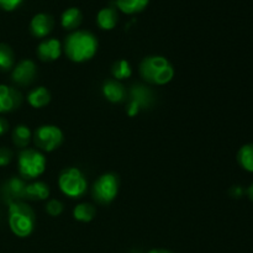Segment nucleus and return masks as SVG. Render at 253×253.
I'll use <instances>...</instances> for the list:
<instances>
[{
  "instance_id": "39448f33",
  "label": "nucleus",
  "mask_w": 253,
  "mask_h": 253,
  "mask_svg": "<svg viewBox=\"0 0 253 253\" xmlns=\"http://www.w3.org/2000/svg\"><path fill=\"white\" fill-rule=\"evenodd\" d=\"M59 189L69 198H81L86 192L85 177L78 168H67L61 173L58 178Z\"/></svg>"
},
{
  "instance_id": "aec40b11",
  "label": "nucleus",
  "mask_w": 253,
  "mask_h": 253,
  "mask_svg": "<svg viewBox=\"0 0 253 253\" xmlns=\"http://www.w3.org/2000/svg\"><path fill=\"white\" fill-rule=\"evenodd\" d=\"M237 161L245 170L253 173V143H247L240 148Z\"/></svg>"
},
{
  "instance_id": "393cba45",
  "label": "nucleus",
  "mask_w": 253,
  "mask_h": 253,
  "mask_svg": "<svg viewBox=\"0 0 253 253\" xmlns=\"http://www.w3.org/2000/svg\"><path fill=\"white\" fill-rule=\"evenodd\" d=\"M46 211L48 212L51 216H59L63 211V204L59 200L52 199L47 203L46 205Z\"/></svg>"
},
{
  "instance_id": "7ed1b4c3",
  "label": "nucleus",
  "mask_w": 253,
  "mask_h": 253,
  "mask_svg": "<svg viewBox=\"0 0 253 253\" xmlns=\"http://www.w3.org/2000/svg\"><path fill=\"white\" fill-rule=\"evenodd\" d=\"M9 226L17 237H27L35 229V212L22 200L9 203Z\"/></svg>"
},
{
  "instance_id": "f257e3e1",
  "label": "nucleus",
  "mask_w": 253,
  "mask_h": 253,
  "mask_svg": "<svg viewBox=\"0 0 253 253\" xmlns=\"http://www.w3.org/2000/svg\"><path fill=\"white\" fill-rule=\"evenodd\" d=\"M98 49V40L89 31H74L66 39L64 51L71 61L82 63L94 57Z\"/></svg>"
},
{
  "instance_id": "f03ea898",
  "label": "nucleus",
  "mask_w": 253,
  "mask_h": 253,
  "mask_svg": "<svg viewBox=\"0 0 253 253\" xmlns=\"http://www.w3.org/2000/svg\"><path fill=\"white\" fill-rule=\"evenodd\" d=\"M140 73L148 83L165 85L173 79L174 68L166 57L150 56L141 62Z\"/></svg>"
},
{
  "instance_id": "c756f323",
  "label": "nucleus",
  "mask_w": 253,
  "mask_h": 253,
  "mask_svg": "<svg viewBox=\"0 0 253 253\" xmlns=\"http://www.w3.org/2000/svg\"><path fill=\"white\" fill-rule=\"evenodd\" d=\"M247 195H249L250 199H251L252 202H253V183H252L251 185H250L249 189H247Z\"/></svg>"
},
{
  "instance_id": "f3484780",
  "label": "nucleus",
  "mask_w": 253,
  "mask_h": 253,
  "mask_svg": "<svg viewBox=\"0 0 253 253\" xmlns=\"http://www.w3.org/2000/svg\"><path fill=\"white\" fill-rule=\"evenodd\" d=\"M82 19V12L78 7H69V9L64 10L62 14L61 22L62 26L66 30H74L81 25Z\"/></svg>"
},
{
  "instance_id": "dca6fc26",
  "label": "nucleus",
  "mask_w": 253,
  "mask_h": 253,
  "mask_svg": "<svg viewBox=\"0 0 253 253\" xmlns=\"http://www.w3.org/2000/svg\"><path fill=\"white\" fill-rule=\"evenodd\" d=\"M27 100H29V104L31 106L36 109H41L49 103L51 94L47 90V88L39 86V88H35L34 90L30 91L29 95H27Z\"/></svg>"
},
{
  "instance_id": "c85d7f7f",
  "label": "nucleus",
  "mask_w": 253,
  "mask_h": 253,
  "mask_svg": "<svg viewBox=\"0 0 253 253\" xmlns=\"http://www.w3.org/2000/svg\"><path fill=\"white\" fill-rule=\"evenodd\" d=\"M7 128H9V123H7L4 118L0 116V136L4 135L7 131Z\"/></svg>"
},
{
  "instance_id": "6e6552de",
  "label": "nucleus",
  "mask_w": 253,
  "mask_h": 253,
  "mask_svg": "<svg viewBox=\"0 0 253 253\" xmlns=\"http://www.w3.org/2000/svg\"><path fill=\"white\" fill-rule=\"evenodd\" d=\"M131 99L127 106V115L136 116L141 109H146L152 104V91L142 84H135L131 88Z\"/></svg>"
},
{
  "instance_id": "bb28decb",
  "label": "nucleus",
  "mask_w": 253,
  "mask_h": 253,
  "mask_svg": "<svg viewBox=\"0 0 253 253\" xmlns=\"http://www.w3.org/2000/svg\"><path fill=\"white\" fill-rule=\"evenodd\" d=\"M21 2L22 0H0V7L6 10V11H12V10L16 9Z\"/></svg>"
},
{
  "instance_id": "412c9836",
  "label": "nucleus",
  "mask_w": 253,
  "mask_h": 253,
  "mask_svg": "<svg viewBox=\"0 0 253 253\" xmlns=\"http://www.w3.org/2000/svg\"><path fill=\"white\" fill-rule=\"evenodd\" d=\"M31 131L26 125H19L12 131V142L15 146L20 148L27 147L31 141Z\"/></svg>"
},
{
  "instance_id": "1a4fd4ad",
  "label": "nucleus",
  "mask_w": 253,
  "mask_h": 253,
  "mask_svg": "<svg viewBox=\"0 0 253 253\" xmlns=\"http://www.w3.org/2000/svg\"><path fill=\"white\" fill-rule=\"evenodd\" d=\"M35 76H36V66H35V63L30 59H24V61L19 62L14 67L11 79L17 85L25 86L34 82Z\"/></svg>"
},
{
  "instance_id": "9b49d317",
  "label": "nucleus",
  "mask_w": 253,
  "mask_h": 253,
  "mask_svg": "<svg viewBox=\"0 0 253 253\" xmlns=\"http://www.w3.org/2000/svg\"><path fill=\"white\" fill-rule=\"evenodd\" d=\"M62 53L61 42L56 39L44 40L39 44L37 48V54L40 59L44 62H52L59 58Z\"/></svg>"
},
{
  "instance_id": "423d86ee",
  "label": "nucleus",
  "mask_w": 253,
  "mask_h": 253,
  "mask_svg": "<svg viewBox=\"0 0 253 253\" xmlns=\"http://www.w3.org/2000/svg\"><path fill=\"white\" fill-rule=\"evenodd\" d=\"M119 192L118 175L105 173L95 180L93 185V197L99 204H109L116 198Z\"/></svg>"
},
{
  "instance_id": "20e7f679",
  "label": "nucleus",
  "mask_w": 253,
  "mask_h": 253,
  "mask_svg": "<svg viewBox=\"0 0 253 253\" xmlns=\"http://www.w3.org/2000/svg\"><path fill=\"white\" fill-rule=\"evenodd\" d=\"M20 174L27 179L40 177L46 169V158L40 151L32 148H25L20 152L19 160Z\"/></svg>"
},
{
  "instance_id": "7c9ffc66",
  "label": "nucleus",
  "mask_w": 253,
  "mask_h": 253,
  "mask_svg": "<svg viewBox=\"0 0 253 253\" xmlns=\"http://www.w3.org/2000/svg\"><path fill=\"white\" fill-rule=\"evenodd\" d=\"M148 253H173V252L167 251V250H151Z\"/></svg>"
},
{
  "instance_id": "6ab92c4d",
  "label": "nucleus",
  "mask_w": 253,
  "mask_h": 253,
  "mask_svg": "<svg viewBox=\"0 0 253 253\" xmlns=\"http://www.w3.org/2000/svg\"><path fill=\"white\" fill-rule=\"evenodd\" d=\"M96 214V209L93 204L89 203H81L73 210L74 219L81 222H89L94 219Z\"/></svg>"
},
{
  "instance_id": "b1692460",
  "label": "nucleus",
  "mask_w": 253,
  "mask_h": 253,
  "mask_svg": "<svg viewBox=\"0 0 253 253\" xmlns=\"http://www.w3.org/2000/svg\"><path fill=\"white\" fill-rule=\"evenodd\" d=\"M111 73L113 77L115 78V81H123V79L130 78L131 74H132V69H131L130 63L125 59H120V61L115 62L111 68Z\"/></svg>"
},
{
  "instance_id": "f8f14e48",
  "label": "nucleus",
  "mask_w": 253,
  "mask_h": 253,
  "mask_svg": "<svg viewBox=\"0 0 253 253\" xmlns=\"http://www.w3.org/2000/svg\"><path fill=\"white\" fill-rule=\"evenodd\" d=\"M52 27H53V19L44 12L35 15L31 20V24H30L32 35L35 37H39V39L46 37L52 31Z\"/></svg>"
},
{
  "instance_id": "9d476101",
  "label": "nucleus",
  "mask_w": 253,
  "mask_h": 253,
  "mask_svg": "<svg viewBox=\"0 0 253 253\" xmlns=\"http://www.w3.org/2000/svg\"><path fill=\"white\" fill-rule=\"evenodd\" d=\"M21 94L11 86L0 84V114L10 113L21 104Z\"/></svg>"
},
{
  "instance_id": "2eb2a0df",
  "label": "nucleus",
  "mask_w": 253,
  "mask_h": 253,
  "mask_svg": "<svg viewBox=\"0 0 253 253\" xmlns=\"http://www.w3.org/2000/svg\"><path fill=\"white\" fill-rule=\"evenodd\" d=\"M49 195V188L43 182H34L26 185L25 199L30 200H44Z\"/></svg>"
},
{
  "instance_id": "4468645a",
  "label": "nucleus",
  "mask_w": 253,
  "mask_h": 253,
  "mask_svg": "<svg viewBox=\"0 0 253 253\" xmlns=\"http://www.w3.org/2000/svg\"><path fill=\"white\" fill-rule=\"evenodd\" d=\"M103 94L111 103H121L125 99V88L118 81H106L103 85Z\"/></svg>"
},
{
  "instance_id": "4be33fe9",
  "label": "nucleus",
  "mask_w": 253,
  "mask_h": 253,
  "mask_svg": "<svg viewBox=\"0 0 253 253\" xmlns=\"http://www.w3.org/2000/svg\"><path fill=\"white\" fill-rule=\"evenodd\" d=\"M116 5L125 14H136L147 6L148 0H116Z\"/></svg>"
},
{
  "instance_id": "5701e85b",
  "label": "nucleus",
  "mask_w": 253,
  "mask_h": 253,
  "mask_svg": "<svg viewBox=\"0 0 253 253\" xmlns=\"http://www.w3.org/2000/svg\"><path fill=\"white\" fill-rule=\"evenodd\" d=\"M14 67V52L6 43H0V71L7 72Z\"/></svg>"
},
{
  "instance_id": "0eeeda50",
  "label": "nucleus",
  "mask_w": 253,
  "mask_h": 253,
  "mask_svg": "<svg viewBox=\"0 0 253 253\" xmlns=\"http://www.w3.org/2000/svg\"><path fill=\"white\" fill-rule=\"evenodd\" d=\"M34 142L39 150L51 152L63 142V132L54 125H42L35 131Z\"/></svg>"
},
{
  "instance_id": "a878e982",
  "label": "nucleus",
  "mask_w": 253,
  "mask_h": 253,
  "mask_svg": "<svg viewBox=\"0 0 253 253\" xmlns=\"http://www.w3.org/2000/svg\"><path fill=\"white\" fill-rule=\"evenodd\" d=\"M12 160V151L7 147H0V167H5Z\"/></svg>"
},
{
  "instance_id": "ddd939ff",
  "label": "nucleus",
  "mask_w": 253,
  "mask_h": 253,
  "mask_svg": "<svg viewBox=\"0 0 253 253\" xmlns=\"http://www.w3.org/2000/svg\"><path fill=\"white\" fill-rule=\"evenodd\" d=\"M26 183L20 178H10L4 185V193L10 202H17V200L25 199V190H26Z\"/></svg>"
},
{
  "instance_id": "cd10ccee",
  "label": "nucleus",
  "mask_w": 253,
  "mask_h": 253,
  "mask_svg": "<svg viewBox=\"0 0 253 253\" xmlns=\"http://www.w3.org/2000/svg\"><path fill=\"white\" fill-rule=\"evenodd\" d=\"M245 190L242 189V187H240V185H235V187H232L231 189H230V195H231L232 198H235V199H239V198H241L242 195H244Z\"/></svg>"
},
{
  "instance_id": "a211bd4d",
  "label": "nucleus",
  "mask_w": 253,
  "mask_h": 253,
  "mask_svg": "<svg viewBox=\"0 0 253 253\" xmlns=\"http://www.w3.org/2000/svg\"><path fill=\"white\" fill-rule=\"evenodd\" d=\"M98 25L104 30H111L118 22V12L114 7H104L96 16Z\"/></svg>"
}]
</instances>
